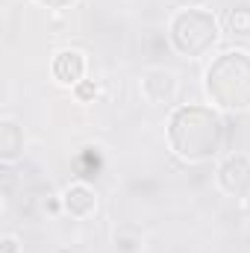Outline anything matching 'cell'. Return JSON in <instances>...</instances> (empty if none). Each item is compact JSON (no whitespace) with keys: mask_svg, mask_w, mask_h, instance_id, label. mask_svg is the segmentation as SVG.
<instances>
[{"mask_svg":"<svg viewBox=\"0 0 250 253\" xmlns=\"http://www.w3.org/2000/svg\"><path fill=\"white\" fill-rule=\"evenodd\" d=\"M168 144L188 162H203L221 150L224 124L209 106H180L168 121Z\"/></svg>","mask_w":250,"mask_h":253,"instance_id":"6da1fadb","label":"cell"},{"mask_svg":"<svg viewBox=\"0 0 250 253\" xmlns=\"http://www.w3.org/2000/svg\"><path fill=\"white\" fill-rule=\"evenodd\" d=\"M206 91L221 109H250V53L227 50L206 68Z\"/></svg>","mask_w":250,"mask_h":253,"instance_id":"7a4b0ae2","label":"cell"},{"mask_svg":"<svg viewBox=\"0 0 250 253\" xmlns=\"http://www.w3.org/2000/svg\"><path fill=\"white\" fill-rule=\"evenodd\" d=\"M171 42L186 56H203L218 42V21L206 9H180L171 21Z\"/></svg>","mask_w":250,"mask_h":253,"instance_id":"3957f363","label":"cell"},{"mask_svg":"<svg viewBox=\"0 0 250 253\" xmlns=\"http://www.w3.org/2000/svg\"><path fill=\"white\" fill-rule=\"evenodd\" d=\"M221 189L230 194H248L250 191V159L248 156H230L218 171Z\"/></svg>","mask_w":250,"mask_h":253,"instance_id":"277c9868","label":"cell"},{"mask_svg":"<svg viewBox=\"0 0 250 253\" xmlns=\"http://www.w3.org/2000/svg\"><path fill=\"white\" fill-rule=\"evenodd\" d=\"M141 88H144V94L153 100V103H165V100H171L174 97V91H177V77L171 74V71H150L147 77H144V83H141Z\"/></svg>","mask_w":250,"mask_h":253,"instance_id":"5b68a950","label":"cell"},{"mask_svg":"<svg viewBox=\"0 0 250 253\" xmlns=\"http://www.w3.org/2000/svg\"><path fill=\"white\" fill-rule=\"evenodd\" d=\"M83 74H85V59H83V53H77V50H62V53H56V59H53V77H56L59 83L74 85V83L83 80Z\"/></svg>","mask_w":250,"mask_h":253,"instance_id":"8992f818","label":"cell"},{"mask_svg":"<svg viewBox=\"0 0 250 253\" xmlns=\"http://www.w3.org/2000/svg\"><path fill=\"white\" fill-rule=\"evenodd\" d=\"M94 206H97V200H94V194H91L88 186L77 183V186H71V189L65 191V209H68L71 215L85 218V215L94 212Z\"/></svg>","mask_w":250,"mask_h":253,"instance_id":"52a82bcc","label":"cell"},{"mask_svg":"<svg viewBox=\"0 0 250 253\" xmlns=\"http://www.w3.org/2000/svg\"><path fill=\"white\" fill-rule=\"evenodd\" d=\"M0 150H3V156L6 159H12L18 150H21V129L15 124H3V144H0Z\"/></svg>","mask_w":250,"mask_h":253,"instance_id":"ba28073f","label":"cell"},{"mask_svg":"<svg viewBox=\"0 0 250 253\" xmlns=\"http://www.w3.org/2000/svg\"><path fill=\"white\" fill-rule=\"evenodd\" d=\"M230 27L242 36H250V9H239L230 15Z\"/></svg>","mask_w":250,"mask_h":253,"instance_id":"9c48e42d","label":"cell"},{"mask_svg":"<svg viewBox=\"0 0 250 253\" xmlns=\"http://www.w3.org/2000/svg\"><path fill=\"white\" fill-rule=\"evenodd\" d=\"M42 6H50V9H65V6H71L74 0H39Z\"/></svg>","mask_w":250,"mask_h":253,"instance_id":"30bf717a","label":"cell"},{"mask_svg":"<svg viewBox=\"0 0 250 253\" xmlns=\"http://www.w3.org/2000/svg\"><path fill=\"white\" fill-rule=\"evenodd\" d=\"M15 245H18V242H15L12 236H6V239H3V253H15V251H18Z\"/></svg>","mask_w":250,"mask_h":253,"instance_id":"8fae6325","label":"cell"}]
</instances>
